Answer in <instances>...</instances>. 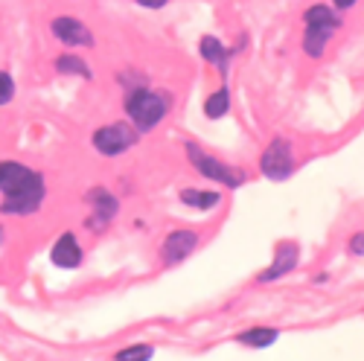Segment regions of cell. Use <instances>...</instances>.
I'll use <instances>...</instances> for the list:
<instances>
[{
    "mask_svg": "<svg viewBox=\"0 0 364 361\" xmlns=\"http://www.w3.org/2000/svg\"><path fill=\"white\" fill-rule=\"evenodd\" d=\"M53 262H55L58 268H76V265L82 262V251H79V245H76L73 233H65V236L55 242V248H53Z\"/></svg>",
    "mask_w": 364,
    "mask_h": 361,
    "instance_id": "8fae6325",
    "label": "cell"
},
{
    "mask_svg": "<svg viewBox=\"0 0 364 361\" xmlns=\"http://www.w3.org/2000/svg\"><path fill=\"white\" fill-rule=\"evenodd\" d=\"M137 4H140V6H146V9H161V6L166 4V0H137Z\"/></svg>",
    "mask_w": 364,
    "mask_h": 361,
    "instance_id": "ffe728a7",
    "label": "cell"
},
{
    "mask_svg": "<svg viewBox=\"0 0 364 361\" xmlns=\"http://www.w3.org/2000/svg\"><path fill=\"white\" fill-rule=\"evenodd\" d=\"M294 265H297V245H294V242H283V245L277 248L274 265H271L268 271H262L259 280H262V283H268V280H277V277L289 274V271H291Z\"/></svg>",
    "mask_w": 364,
    "mask_h": 361,
    "instance_id": "30bf717a",
    "label": "cell"
},
{
    "mask_svg": "<svg viewBox=\"0 0 364 361\" xmlns=\"http://www.w3.org/2000/svg\"><path fill=\"white\" fill-rule=\"evenodd\" d=\"M262 166V175L271 178V180H283L291 175L294 169V158H291V146L286 140H274L268 149H265V155L259 161Z\"/></svg>",
    "mask_w": 364,
    "mask_h": 361,
    "instance_id": "8992f818",
    "label": "cell"
},
{
    "mask_svg": "<svg viewBox=\"0 0 364 361\" xmlns=\"http://www.w3.org/2000/svg\"><path fill=\"white\" fill-rule=\"evenodd\" d=\"M166 108H169V99L164 94H151V90H134V94L129 97V102H126V111H129V117L134 119V126L140 131L155 129L164 119Z\"/></svg>",
    "mask_w": 364,
    "mask_h": 361,
    "instance_id": "7a4b0ae2",
    "label": "cell"
},
{
    "mask_svg": "<svg viewBox=\"0 0 364 361\" xmlns=\"http://www.w3.org/2000/svg\"><path fill=\"white\" fill-rule=\"evenodd\" d=\"M187 155H190V161L196 163V169H198L204 178H213V180H219V184H225V187H239L242 180H245V175H242V172H236V169H230V166L213 161V158L204 155L201 149L193 146V143H187Z\"/></svg>",
    "mask_w": 364,
    "mask_h": 361,
    "instance_id": "277c9868",
    "label": "cell"
},
{
    "mask_svg": "<svg viewBox=\"0 0 364 361\" xmlns=\"http://www.w3.org/2000/svg\"><path fill=\"white\" fill-rule=\"evenodd\" d=\"M151 355H155V350H151V347H129L123 352H117L119 361H137V358H151Z\"/></svg>",
    "mask_w": 364,
    "mask_h": 361,
    "instance_id": "e0dca14e",
    "label": "cell"
},
{
    "mask_svg": "<svg viewBox=\"0 0 364 361\" xmlns=\"http://www.w3.org/2000/svg\"><path fill=\"white\" fill-rule=\"evenodd\" d=\"M201 55L207 58V62H213V65H219L222 70H225V62H228V50L216 41V38H201Z\"/></svg>",
    "mask_w": 364,
    "mask_h": 361,
    "instance_id": "9a60e30c",
    "label": "cell"
},
{
    "mask_svg": "<svg viewBox=\"0 0 364 361\" xmlns=\"http://www.w3.org/2000/svg\"><path fill=\"white\" fill-rule=\"evenodd\" d=\"M355 0H336V6H341V9H347V6H353Z\"/></svg>",
    "mask_w": 364,
    "mask_h": 361,
    "instance_id": "44dd1931",
    "label": "cell"
},
{
    "mask_svg": "<svg viewBox=\"0 0 364 361\" xmlns=\"http://www.w3.org/2000/svg\"><path fill=\"white\" fill-rule=\"evenodd\" d=\"M53 33H55L58 41H65L68 47H90L94 44L90 29L76 18H55L53 21Z\"/></svg>",
    "mask_w": 364,
    "mask_h": 361,
    "instance_id": "52a82bcc",
    "label": "cell"
},
{
    "mask_svg": "<svg viewBox=\"0 0 364 361\" xmlns=\"http://www.w3.org/2000/svg\"><path fill=\"white\" fill-rule=\"evenodd\" d=\"M198 245V236L193 230H175L166 236V242H164V262L175 265L181 259H187Z\"/></svg>",
    "mask_w": 364,
    "mask_h": 361,
    "instance_id": "ba28073f",
    "label": "cell"
},
{
    "mask_svg": "<svg viewBox=\"0 0 364 361\" xmlns=\"http://www.w3.org/2000/svg\"><path fill=\"white\" fill-rule=\"evenodd\" d=\"M306 41H303V47H306V53L312 58H318L323 53V44L329 41V36L336 33L338 26V18L329 12V6H312L306 12Z\"/></svg>",
    "mask_w": 364,
    "mask_h": 361,
    "instance_id": "3957f363",
    "label": "cell"
},
{
    "mask_svg": "<svg viewBox=\"0 0 364 361\" xmlns=\"http://www.w3.org/2000/svg\"><path fill=\"white\" fill-rule=\"evenodd\" d=\"M228 108H230V97H228V87L216 90V94H213V97H210V99L204 102V114H207L210 119H219V117H225V114H228Z\"/></svg>",
    "mask_w": 364,
    "mask_h": 361,
    "instance_id": "4fadbf2b",
    "label": "cell"
},
{
    "mask_svg": "<svg viewBox=\"0 0 364 361\" xmlns=\"http://www.w3.org/2000/svg\"><path fill=\"white\" fill-rule=\"evenodd\" d=\"M87 201L94 204V219H90L87 225L94 227V230H102L114 219V213H117V198L111 193H105V190H90L87 193Z\"/></svg>",
    "mask_w": 364,
    "mask_h": 361,
    "instance_id": "9c48e42d",
    "label": "cell"
},
{
    "mask_svg": "<svg viewBox=\"0 0 364 361\" xmlns=\"http://www.w3.org/2000/svg\"><path fill=\"white\" fill-rule=\"evenodd\" d=\"M134 143H137V131L129 123H114V126H105L94 134V146L102 155H123Z\"/></svg>",
    "mask_w": 364,
    "mask_h": 361,
    "instance_id": "5b68a950",
    "label": "cell"
},
{
    "mask_svg": "<svg viewBox=\"0 0 364 361\" xmlns=\"http://www.w3.org/2000/svg\"><path fill=\"white\" fill-rule=\"evenodd\" d=\"M55 70H58V73H76V76L90 79V68L82 62V58H76V55H62V58L55 62Z\"/></svg>",
    "mask_w": 364,
    "mask_h": 361,
    "instance_id": "2e32d148",
    "label": "cell"
},
{
    "mask_svg": "<svg viewBox=\"0 0 364 361\" xmlns=\"http://www.w3.org/2000/svg\"><path fill=\"white\" fill-rule=\"evenodd\" d=\"M15 97V82L9 73H0V105H6Z\"/></svg>",
    "mask_w": 364,
    "mask_h": 361,
    "instance_id": "ac0fdd59",
    "label": "cell"
},
{
    "mask_svg": "<svg viewBox=\"0 0 364 361\" xmlns=\"http://www.w3.org/2000/svg\"><path fill=\"white\" fill-rule=\"evenodd\" d=\"M0 190H4V213H33L44 198V180L23 163H0Z\"/></svg>",
    "mask_w": 364,
    "mask_h": 361,
    "instance_id": "6da1fadb",
    "label": "cell"
},
{
    "mask_svg": "<svg viewBox=\"0 0 364 361\" xmlns=\"http://www.w3.org/2000/svg\"><path fill=\"white\" fill-rule=\"evenodd\" d=\"M239 341L245 344V347H268V344H274V341H277V329H265V326H259V329H248V333H242V335H239Z\"/></svg>",
    "mask_w": 364,
    "mask_h": 361,
    "instance_id": "7c38bea8",
    "label": "cell"
},
{
    "mask_svg": "<svg viewBox=\"0 0 364 361\" xmlns=\"http://www.w3.org/2000/svg\"><path fill=\"white\" fill-rule=\"evenodd\" d=\"M181 201L190 204V207H198V210H207L219 204V193H204V190H184L181 193Z\"/></svg>",
    "mask_w": 364,
    "mask_h": 361,
    "instance_id": "5bb4252c",
    "label": "cell"
},
{
    "mask_svg": "<svg viewBox=\"0 0 364 361\" xmlns=\"http://www.w3.org/2000/svg\"><path fill=\"white\" fill-rule=\"evenodd\" d=\"M350 251H353V254H364V233H358V236L353 239V245H350Z\"/></svg>",
    "mask_w": 364,
    "mask_h": 361,
    "instance_id": "d6986e66",
    "label": "cell"
}]
</instances>
